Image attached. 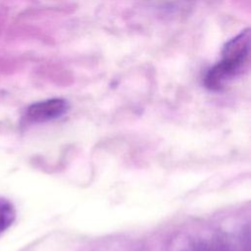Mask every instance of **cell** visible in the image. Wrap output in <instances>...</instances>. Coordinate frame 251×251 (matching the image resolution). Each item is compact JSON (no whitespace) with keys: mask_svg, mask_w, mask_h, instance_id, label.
Here are the masks:
<instances>
[{"mask_svg":"<svg viewBox=\"0 0 251 251\" xmlns=\"http://www.w3.org/2000/svg\"><path fill=\"white\" fill-rule=\"evenodd\" d=\"M248 58L223 57L206 75L204 83L210 90H220L239 75L246 68Z\"/></svg>","mask_w":251,"mask_h":251,"instance_id":"cell-1","label":"cell"},{"mask_svg":"<svg viewBox=\"0 0 251 251\" xmlns=\"http://www.w3.org/2000/svg\"><path fill=\"white\" fill-rule=\"evenodd\" d=\"M69 103L62 98H52L30 105L25 114V123L41 124L59 119L67 113Z\"/></svg>","mask_w":251,"mask_h":251,"instance_id":"cell-2","label":"cell"},{"mask_svg":"<svg viewBox=\"0 0 251 251\" xmlns=\"http://www.w3.org/2000/svg\"><path fill=\"white\" fill-rule=\"evenodd\" d=\"M16 219L14 205L6 198L0 197V234L7 230Z\"/></svg>","mask_w":251,"mask_h":251,"instance_id":"cell-3","label":"cell"}]
</instances>
